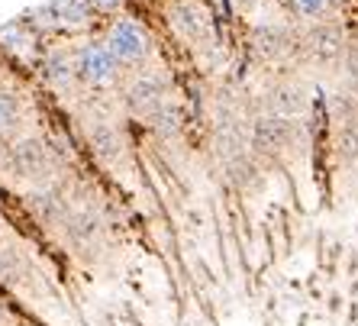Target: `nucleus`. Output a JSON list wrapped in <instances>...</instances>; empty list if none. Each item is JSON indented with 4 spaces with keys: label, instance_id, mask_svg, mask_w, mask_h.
<instances>
[{
    "label": "nucleus",
    "instance_id": "1",
    "mask_svg": "<svg viewBox=\"0 0 358 326\" xmlns=\"http://www.w3.org/2000/svg\"><path fill=\"white\" fill-rule=\"evenodd\" d=\"M0 162L7 168V175L20 178V181H29V187H33V184H42V181H52V178L59 175V165H62L59 152L49 149L45 139L29 136V133L3 143Z\"/></svg>",
    "mask_w": 358,
    "mask_h": 326
},
{
    "label": "nucleus",
    "instance_id": "2",
    "mask_svg": "<svg viewBox=\"0 0 358 326\" xmlns=\"http://www.w3.org/2000/svg\"><path fill=\"white\" fill-rule=\"evenodd\" d=\"M65 236V246L75 252L81 262H97L110 243V226L94 204H78L65 217L59 229Z\"/></svg>",
    "mask_w": 358,
    "mask_h": 326
},
{
    "label": "nucleus",
    "instance_id": "3",
    "mask_svg": "<svg viewBox=\"0 0 358 326\" xmlns=\"http://www.w3.org/2000/svg\"><path fill=\"white\" fill-rule=\"evenodd\" d=\"M100 39H103L107 52L113 55V62L120 65V71L123 68H142L152 59V52H155L152 33L136 17H113L107 33Z\"/></svg>",
    "mask_w": 358,
    "mask_h": 326
},
{
    "label": "nucleus",
    "instance_id": "4",
    "mask_svg": "<svg viewBox=\"0 0 358 326\" xmlns=\"http://www.w3.org/2000/svg\"><path fill=\"white\" fill-rule=\"evenodd\" d=\"M120 101L133 117L145 120L152 110L171 101V81L162 68H136L120 87Z\"/></svg>",
    "mask_w": 358,
    "mask_h": 326
},
{
    "label": "nucleus",
    "instance_id": "5",
    "mask_svg": "<svg viewBox=\"0 0 358 326\" xmlns=\"http://www.w3.org/2000/svg\"><path fill=\"white\" fill-rule=\"evenodd\" d=\"M71 62H75V78L81 87L91 91H110L120 84V65L107 52L103 39H84L81 45L71 49Z\"/></svg>",
    "mask_w": 358,
    "mask_h": 326
},
{
    "label": "nucleus",
    "instance_id": "6",
    "mask_svg": "<svg viewBox=\"0 0 358 326\" xmlns=\"http://www.w3.org/2000/svg\"><path fill=\"white\" fill-rule=\"evenodd\" d=\"M349 49V36L342 29V23L336 20H320V23H310L307 33H300L297 39V52L300 59L313 62V65L326 68V65H339L342 55Z\"/></svg>",
    "mask_w": 358,
    "mask_h": 326
},
{
    "label": "nucleus",
    "instance_id": "7",
    "mask_svg": "<svg viewBox=\"0 0 358 326\" xmlns=\"http://www.w3.org/2000/svg\"><path fill=\"white\" fill-rule=\"evenodd\" d=\"M23 207L39 226H45V229H62V223H65V217L71 213L75 204H71V194H68L65 184H62L59 178H52V181L33 184V187L23 194Z\"/></svg>",
    "mask_w": 358,
    "mask_h": 326
},
{
    "label": "nucleus",
    "instance_id": "8",
    "mask_svg": "<svg viewBox=\"0 0 358 326\" xmlns=\"http://www.w3.org/2000/svg\"><path fill=\"white\" fill-rule=\"evenodd\" d=\"M300 136V123L297 120H281V117H268L259 113L249 126V152L265 159H281L284 152L297 143Z\"/></svg>",
    "mask_w": 358,
    "mask_h": 326
},
{
    "label": "nucleus",
    "instance_id": "9",
    "mask_svg": "<svg viewBox=\"0 0 358 326\" xmlns=\"http://www.w3.org/2000/svg\"><path fill=\"white\" fill-rule=\"evenodd\" d=\"M165 17H168V29L178 39L191 42V45H203L217 33L213 13H210V7L203 0H171Z\"/></svg>",
    "mask_w": 358,
    "mask_h": 326
},
{
    "label": "nucleus",
    "instance_id": "10",
    "mask_svg": "<svg viewBox=\"0 0 358 326\" xmlns=\"http://www.w3.org/2000/svg\"><path fill=\"white\" fill-rule=\"evenodd\" d=\"M297 29L284 20H265V23H255L249 33L252 52L259 55L262 62H284L287 55L297 52Z\"/></svg>",
    "mask_w": 358,
    "mask_h": 326
},
{
    "label": "nucleus",
    "instance_id": "11",
    "mask_svg": "<svg viewBox=\"0 0 358 326\" xmlns=\"http://www.w3.org/2000/svg\"><path fill=\"white\" fill-rule=\"evenodd\" d=\"M307 110V87L291 78H281L265 91L262 97V113L281 120H300V113Z\"/></svg>",
    "mask_w": 358,
    "mask_h": 326
},
{
    "label": "nucleus",
    "instance_id": "12",
    "mask_svg": "<svg viewBox=\"0 0 358 326\" xmlns=\"http://www.w3.org/2000/svg\"><path fill=\"white\" fill-rule=\"evenodd\" d=\"M39 78L52 91H71L78 84L75 78V62H71V49H45L39 55Z\"/></svg>",
    "mask_w": 358,
    "mask_h": 326
},
{
    "label": "nucleus",
    "instance_id": "13",
    "mask_svg": "<svg viewBox=\"0 0 358 326\" xmlns=\"http://www.w3.org/2000/svg\"><path fill=\"white\" fill-rule=\"evenodd\" d=\"M87 143H91L94 155L100 162H107V165L123 159V152H126V136L113 120H91L87 123Z\"/></svg>",
    "mask_w": 358,
    "mask_h": 326
},
{
    "label": "nucleus",
    "instance_id": "14",
    "mask_svg": "<svg viewBox=\"0 0 358 326\" xmlns=\"http://www.w3.org/2000/svg\"><path fill=\"white\" fill-rule=\"evenodd\" d=\"M226 181L233 184L236 191L242 194H259L265 187L268 175H265V165H262L259 155H252V152H242L236 155L233 162H226Z\"/></svg>",
    "mask_w": 358,
    "mask_h": 326
},
{
    "label": "nucleus",
    "instance_id": "15",
    "mask_svg": "<svg viewBox=\"0 0 358 326\" xmlns=\"http://www.w3.org/2000/svg\"><path fill=\"white\" fill-rule=\"evenodd\" d=\"M33 262L20 246L0 243V285L7 288H26L33 281Z\"/></svg>",
    "mask_w": 358,
    "mask_h": 326
},
{
    "label": "nucleus",
    "instance_id": "16",
    "mask_svg": "<svg viewBox=\"0 0 358 326\" xmlns=\"http://www.w3.org/2000/svg\"><path fill=\"white\" fill-rule=\"evenodd\" d=\"M23 123H26V107L23 97L7 87H0V143H10L23 136Z\"/></svg>",
    "mask_w": 358,
    "mask_h": 326
},
{
    "label": "nucleus",
    "instance_id": "17",
    "mask_svg": "<svg viewBox=\"0 0 358 326\" xmlns=\"http://www.w3.org/2000/svg\"><path fill=\"white\" fill-rule=\"evenodd\" d=\"M145 126H149V133L155 136V139L171 143V139H178V136L184 133V113H181V107H178L175 101H168V104H162L159 110H152L149 117H145Z\"/></svg>",
    "mask_w": 358,
    "mask_h": 326
},
{
    "label": "nucleus",
    "instance_id": "18",
    "mask_svg": "<svg viewBox=\"0 0 358 326\" xmlns=\"http://www.w3.org/2000/svg\"><path fill=\"white\" fill-rule=\"evenodd\" d=\"M336 155H339L345 165H355L358 162V117L339 123V133H336Z\"/></svg>",
    "mask_w": 358,
    "mask_h": 326
},
{
    "label": "nucleus",
    "instance_id": "19",
    "mask_svg": "<svg viewBox=\"0 0 358 326\" xmlns=\"http://www.w3.org/2000/svg\"><path fill=\"white\" fill-rule=\"evenodd\" d=\"M284 3L294 20H310V23H320L333 7V0H284Z\"/></svg>",
    "mask_w": 358,
    "mask_h": 326
},
{
    "label": "nucleus",
    "instance_id": "20",
    "mask_svg": "<svg viewBox=\"0 0 358 326\" xmlns=\"http://www.w3.org/2000/svg\"><path fill=\"white\" fill-rule=\"evenodd\" d=\"M342 68H345L349 81H358V42H349V49L342 55Z\"/></svg>",
    "mask_w": 358,
    "mask_h": 326
},
{
    "label": "nucleus",
    "instance_id": "21",
    "mask_svg": "<svg viewBox=\"0 0 358 326\" xmlns=\"http://www.w3.org/2000/svg\"><path fill=\"white\" fill-rule=\"evenodd\" d=\"M84 3L91 10V17H97V13H113V17H120V7H123V0H84Z\"/></svg>",
    "mask_w": 358,
    "mask_h": 326
},
{
    "label": "nucleus",
    "instance_id": "22",
    "mask_svg": "<svg viewBox=\"0 0 358 326\" xmlns=\"http://www.w3.org/2000/svg\"><path fill=\"white\" fill-rule=\"evenodd\" d=\"M239 3H242V7H252V3H255V0H239Z\"/></svg>",
    "mask_w": 358,
    "mask_h": 326
},
{
    "label": "nucleus",
    "instance_id": "23",
    "mask_svg": "<svg viewBox=\"0 0 358 326\" xmlns=\"http://www.w3.org/2000/svg\"><path fill=\"white\" fill-rule=\"evenodd\" d=\"M333 3H345V0H333Z\"/></svg>",
    "mask_w": 358,
    "mask_h": 326
}]
</instances>
